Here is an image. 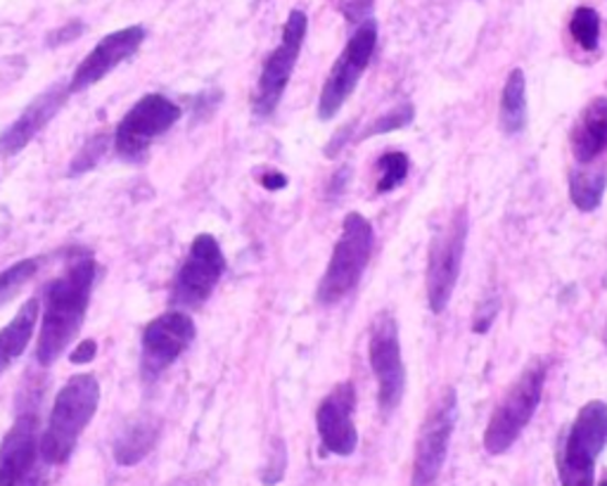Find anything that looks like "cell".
<instances>
[{"instance_id":"cell-1","label":"cell","mask_w":607,"mask_h":486,"mask_svg":"<svg viewBox=\"0 0 607 486\" xmlns=\"http://www.w3.org/2000/svg\"><path fill=\"white\" fill-rule=\"evenodd\" d=\"M96 273L98 264L90 259V256H84V259L74 262L63 276L45 287L43 318L36 346V361L43 368L53 366V363L71 346L76 335H79L90 303V295H93Z\"/></svg>"},{"instance_id":"cell-2","label":"cell","mask_w":607,"mask_h":486,"mask_svg":"<svg viewBox=\"0 0 607 486\" xmlns=\"http://www.w3.org/2000/svg\"><path fill=\"white\" fill-rule=\"evenodd\" d=\"M100 404V383L96 375H74L59 389L48 418V428L41 434V455L48 465H65L79 444L81 434L93 420Z\"/></svg>"},{"instance_id":"cell-3","label":"cell","mask_w":607,"mask_h":486,"mask_svg":"<svg viewBox=\"0 0 607 486\" xmlns=\"http://www.w3.org/2000/svg\"><path fill=\"white\" fill-rule=\"evenodd\" d=\"M373 240V225L366 217L358 214V211L346 214L342 223V235L335 250H332L321 283H318V301L332 307V303L342 301L349 292L356 290V285L361 283L371 262Z\"/></svg>"},{"instance_id":"cell-4","label":"cell","mask_w":607,"mask_h":486,"mask_svg":"<svg viewBox=\"0 0 607 486\" xmlns=\"http://www.w3.org/2000/svg\"><path fill=\"white\" fill-rule=\"evenodd\" d=\"M607 444V404L588 401L576 413L558 455V477L563 486H596V461Z\"/></svg>"},{"instance_id":"cell-5","label":"cell","mask_w":607,"mask_h":486,"mask_svg":"<svg viewBox=\"0 0 607 486\" xmlns=\"http://www.w3.org/2000/svg\"><path fill=\"white\" fill-rule=\"evenodd\" d=\"M543 383L545 363L537 361L527 366L522 375L510 385L506 397L496 406V411L487 424V432H484V449L492 455L506 453L518 442L541 404Z\"/></svg>"},{"instance_id":"cell-6","label":"cell","mask_w":607,"mask_h":486,"mask_svg":"<svg viewBox=\"0 0 607 486\" xmlns=\"http://www.w3.org/2000/svg\"><path fill=\"white\" fill-rule=\"evenodd\" d=\"M467 242V209L459 207L449 223L432 238L428 254V303L432 313H442L461 278Z\"/></svg>"},{"instance_id":"cell-7","label":"cell","mask_w":607,"mask_h":486,"mask_svg":"<svg viewBox=\"0 0 607 486\" xmlns=\"http://www.w3.org/2000/svg\"><path fill=\"white\" fill-rule=\"evenodd\" d=\"M455 420H459V397H455V389L449 387L422 420L416 439L411 486H437L449 455Z\"/></svg>"},{"instance_id":"cell-8","label":"cell","mask_w":607,"mask_h":486,"mask_svg":"<svg viewBox=\"0 0 607 486\" xmlns=\"http://www.w3.org/2000/svg\"><path fill=\"white\" fill-rule=\"evenodd\" d=\"M307 32H309L307 12L293 10L290 18H287V22L283 26L280 45L266 57V63L262 67L260 84H256L254 100H252V108H254L256 117L264 119V117H271L273 112H276L285 88H287V84H290V76L295 71V65L299 59L304 38H307Z\"/></svg>"},{"instance_id":"cell-9","label":"cell","mask_w":607,"mask_h":486,"mask_svg":"<svg viewBox=\"0 0 607 486\" xmlns=\"http://www.w3.org/2000/svg\"><path fill=\"white\" fill-rule=\"evenodd\" d=\"M375 45H377V22L366 20L356 26V32L346 41L342 55L338 57L335 67H332L328 74L321 90V100H318V117H321V121L332 119L344 108L349 96L356 90L363 71H366L371 65Z\"/></svg>"},{"instance_id":"cell-10","label":"cell","mask_w":607,"mask_h":486,"mask_svg":"<svg viewBox=\"0 0 607 486\" xmlns=\"http://www.w3.org/2000/svg\"><path fill=\"white\" fill-rule=\"evenodd\" d=\"M368 361L377 379V401L383 416L399 408L406 391V368L401 358L399 328L394 316L383 311L375 316L368 340Z\"/></svg>"},{"instance_id":"cell-11","label":"cell","mask_w":607,"mask_h":486,"mask_svg":"<svg viewBox=\"0 0 607 486\" xmlns=\"http://www.w3.org/2000/svg\"><path fill=\"white\" fill-rule=\"evenodd\" d=\"M180 108L162 93L143 96L119 121L114 131V150L124 159H141L150 145L180 119Z\"/></svg>"},{"instance_id":"cell-12","label":"cell","mask_w":607,"mask_h":486,"mask_svg":"<svg viewBox=\"0 0 607 486\" xmlns=\"http://www.w3.org/2000/svg\"><path fill=\"white\" fill-rule=\"evenodd\" d=\"M225 273V256L214 235L200 233L190 245L188 259L180 266L172 303L176 309H195L209 299V295L217 290L219 280Z\"/></svg>"},{"instance_id":"cell-13","label":"cell","mask_w":607,"mask_h":486,"mask_svg":"<svg viewBox=\"0 0 607 486\" xmlns=\"http://www.w3.org/2000/svg\"><path fill=\"white\" fill-rule=\"evenodd\" d=\"M38 418L24 413L0 442V486H45Z\"/></svg>"},{"instance_id":"cell-14","label":"cell","mask_w":607,"mask_h":486,"mask_svg":"<svg viewBox=\"0 0 607 486\" xmlns=\"http://www.w3.org/2000/svg\"><path fill=\"white\" fill-rule=\"evenodd\" d=\"M195 332V321L186 311H166L145 328L141 344V375L145 383H155L166 368H172L186 354Z\"/></svg>"},{"instance_id":"cell-15","label":"cell","mask_w":607,"mask_h":486,"mask_svg":"<svg viewBox=\"0 0 607 486\" xmlns=\"http://www.w3.org/2000/svg\"><path fill=\"white\" fill-rule=\"evenodd\" d=\"M356 411V389L354 383H340L321 401L316 411V428L325 453L352 455L358 446V432L354 424Z\"/></svg>"},{"instance_id":"cell-16","label":"cell","mask_w":607,"mask_h":486,"mask_svg":"<svg viewBox=\"0 0 607 486\" xmlns=\"http://www.w3.org/2000/svg\"><path fill=\"white\" fill-rule=\"evenodd\" d=\"M145 36L147 32L141 24L119 29V32L104 36L96 48L84 57V63L76 67L71 81L67 84L69 93H81V90L100 84L104 76L139 53Z\"/></svg>"},{"instance_id":"cell-17","label":"cell","mask_w":607,"mask_h":486,"mask_svg":"<svg viewBox=\"0 0 607 486\" xmlns=\"http://www.w3.org/2000/svg\"><path fill=\"white\" fill-rule=\"evenodd\" d=\"M69 86L55 84L48 90H43L38 98L32 100V104L12 121V124L0 135V155L12 157L22 152L36 135L51 124L53 117L65 108L69 98Z\"/></svg>"},{"instance_id":"cell-18","label":"cell","mask_w":607,"mask_h":486,"mask_svg":"<svg viewBox=\"0 0 607 486\" xmlns=\"http://www.w3.org/2000/svg\"><path fill=\"white\" fill-rule=\"evenodd\" d=\"M576 164H594L607 152V98L591 100L570 133Z\"/></svg>"},{"instance_id":"cell-19","label":"cell","mask_w":607,"mask_h":486,"mask_svg":"<svg viewBox=\"0 0 607 486\" xmlns=\"http://www.w3.org/2000/svg\"><path fill=\"white\" fill-rule=\"evenodd\" d=\"M38 311H41V301L32 297L29 301H24V307L14 313L12 321L0 330V375H3L14 361L26 352L29 342L34 338Z\"/></svg>"},{"instance_id":"cell-20","label":"cell","mask_w":607,"mask_h":486,"mask_svg":"<svg viewBox=\"0 0 607 486\" xmlns=\"http://www.w3.org/2000/svg\"><path fill=\"white\" fill-rule=\"evenodd\" d=\"M157 437H159V422L155 418L135 416L131 422H126V428L117 437L114 461L121 467L139 465L143 459H147L152 446L157 444Z\"/></svg>"},{"instance_id":"cell-21","label":"cell","mask_w":607,"mask_h":486,"mask_svg":"<svg viewBox=\"0 0 607 486\" xmlns=\"http://www.w3.org/2000/svg\"><path fill=\"white\" fill-rule=\"evenodd\" d=\"M607 188V166L580 164L570 172V197L572 205L580 211H596L603 202V195Z\"/></svg>"},{"instance_id":"cell-22","label":"cell","mask_w":607,"mask_h":486,"mask_svg":"<svg viewBox=\"0 0 607 486\" xmlns=\"http://www.w3.org/2000/svg\"><path fill=\"white\" fill-rule=\"evenodd\" d=\"M527 121V81L522 69H512L500 93V129L508 135L520 133Z\"/></svg>"},{"instance_id":"cell-23","label":"cell","mask_w":607,"mask_h":486,"mask_svg":"<svg viewBox=\"0 0 607 486\" xmlns=\"http://www.w3.org/2000/svg\"><path fill=\"white\" fill-rule=\"evenodd\" d=\"M570 32L572 38L580 43L584 51H596L600 38V14L588 5L576 8L570 20Z\"/></svg>"},{"instance_id":"cell-24","label":"cell","mask_w":607,"mask_h":486,"mask_svg":"<svg viewBox=\"0 0 607 486\" xmlns=\"http://www.w3.org/2000/svg\"><path fill=\"white\" fill-rule=\"evenodd\" d=\"M36 270H38L36 259H22L0 273V307H5L10 299L18 297L22 287L36 276Z\"/></svg>"},{"instance_id":"cell-25","label":"cell","mask_w":607,"mask_h":486,"mask_svg":"<svg viewBox=\"0 0 607 486\" xmlns=\"http://www.w3.org/2000/svg\"><path fill=\"white\" fill-rule=\"evenodd\" d=\"M377 169H379L377 192L385 195L397 190L408 176V155H404V152H385L377 162Z\"/></svg>"},{"instance_id":"cell-26","label":"cell","mask_w":607,"mask_h":486,"mask_svg":"<svg viewBox=\"0 0 607 486\" xmlns=\"http://www.w3.org/2000/svg\"><path fill=\"white\" fill-rule=\"evenodd\" d=\"M413 114H416L413 104L404 102V104H399V108H394L391 112H387V114H383V117H377V119H375V124H373V126H368L366 131H363L361 139H371V135H379V133H391V131H399V129H404V126L411 124V121H413Z\"/></svg>"},{"instance_id":"cell-27","label":"cell","mask_w":607,"mask_h":486,"mask_svg":"<svg viewBox=\"0 0 607 486\" xmlns=\"http://www.w3.org/2000/svg\"><path fill=\"white\" fill-rule=\"evenodd\" d=\"M340 10L352 24H363L373 10V0H340Z\"/></svg>"},{"instance_id":"cell-28","label":"cell","mask_w":607,"mask_h":486,"mask_svg":"<svg viewBox=\"0 0 607 486\" xmlns=\"http://www.w3.org/2000/svg\"><path fill=\"white\" fill-rule=\"evenodd\" d=\"M96 354H98L96 340H84L81 344H76V349L69 354V358H71V363H76V366H86V363H90L96 358Z\"/></svg>"},{"instance_id":"cell-29","label":"cell","mask_w":607,"mask_h":486,"mask_svg":"<svg viewBox=\"0 0 607 486\" xmlns=\"http://www.w3.org/2000/svg\"><path fill=\"white\" fill-rule=\"evenodd\" d=\"M84 34V24L81 22H71L63 29H57V32H53L48 36V45H63V43H69L74 41L76 36H81Z\"/></svg>"},{"instance_id":"cell-30","label":"cell","mask_w":607,"mask_h":486,"mask_svg":"<svg viewBox=\"0 0 607 486\" xmlns=\"http://www.w3.org/2000/svg\"><path fill=\"white\" fill-rule=\"evenodd\" d=\"M262 186L266 190H283L287 186V178L283 174H278V172H271V174L262 176Z\"/></svg>"},{"instance_id":"cell-31","label":"cell","mask_w":607,"mask_h":486,"mask_svg":"<svg viewBox=\"0 0 607 486\" xmlns=\"http://www.w3.org/2000/svg\"><path fill=\"white\" fill-rule=\"evenodd\" d=\"M349 174H352V169H349V166H344V169H340L338 174H335V178H332V184H330V195L332 197H338L340 192H342V188H344V184H346V180H349Z\"/></svg>"},{"instance_id":"cell-32","label":"cell","mask_w":607,"mask_h":486,"mask_svg":"<svg viewBox=\"0 0 607 486\" xmlns=\"http://www.w3.org/2000/svg\"><path fill=\"white\" fill-rule=\"evenodd\" d=\"M605 344H607V332H605Z\"/></svg>"},{"instance_id":"cell-33","label":"cell","mask_w":607,"mask_h":486,"mask_svg":"<svg viewBox=\"0 0 607 486\" xmlns=\"http://www.w3.org/2000/svg\"><path fill=\"white\" fill-rule=\"evenodd\" d=\"M600 486H607V482H603V484H600Z\"/></svg>"}]
</instances>
